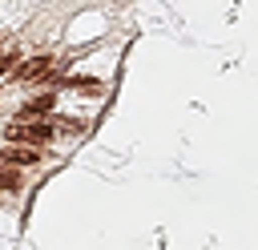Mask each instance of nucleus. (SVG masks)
I'll list each match as a JSON object with an SVG mask.
<instances>
[{"label": "nucleus", "instance_id": "39448f33", "mask_svg": "<svg viewBox=\"0 0 258 250\" xmlns=\"http://www.w3.org/2000/svg\"><path fill=\"white\" fill-rule=\"evenodd\" d=\"M64 85H73V89H81V93H97V89H101L93 77H73V81H64Z\"/></svg>", "mask_w": 258, "mask_h": 250}, {"label": "nucleus", "instance_id": "f03ea898", "mask_svg": "<svg viewBox=\"0 0 258 250\" xmlns=\"http://www.w3.org/2000/svg\"><path fill=\"white\" fill-rule=\"evenodd\" d=\"M48 65H52L48 56H32V60H24V65L16 69V81H36V77L48 73Z\"/></svg>", "mask_w": 258, "mask_h": 250}, {"label": "nucleus", "instance_id": "f257e3e1", "mask_svg": "<svg viewBox=\"0 0 258 250\" xmlns=\"http://www.w3.org/2000/svg\"><path fill=\"white\" fill-rule=\"evenodd\" d=\"M52 133H56L52 125L32 121V117H28V121H20V125H8V141H28V145H32V141H36V145H40V141H48Z\"/></svg>", "mask_w": 258, "mask_h": 250}, {"label": "nucleus", "instance_id": "20e7f679", "mask_svg": "<svg viewBox=\"0 0 258 250\" xmlns=\"http://www.w3.org/2000/svg\"><path fill=\"white\" fill-rule=\"evenodd\" d=\"M56 105V97L52 93H44V97H36V101H28L24 109H20V121H28V117H40V113H48Z\"/></svg>", "mask_w": 258, "mask_h": 250}, {"label": "nucleus", "instance_id": "423d86ee", "mask_svg": "<svg viewBox=\"0 0 258 250\" xmlns=\"http://www.w3.org/2000/svg\"><path fill=\"white\" fill-rule=\"evenodd\" d=\"M0 190H20V173H12V169H0Z\"/></svg>", "mask_w": 258, "mask_h": 250}, {"label": "nucleus", "instance_id": "7ed1b4c3", "mask_svg": "<svg viewBox=\"0 0 258 250\" xmlns=\"http://www.w3.org/2000/svg\"><path fill=\"white\" fill-rule=\"evenodd\" d=\"M4 161H8V165H36L40 153L28 149V145H8V149H4Z\"/></svg>", "mask_w": 258, "mask_h": 250}]
</instances>
